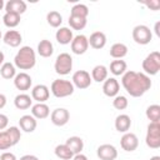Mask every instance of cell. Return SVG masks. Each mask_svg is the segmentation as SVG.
I'll use <instances>...</instances> for the list:
<instances>
[{
  "label": "cell",
  "instance_id": "obj_1",
  "mask_svg": "<svg viewBox=\"0 0 160 160\" xmlns=\"http://www.w3.org/2000/svg\"><path fill=\"white\" fill-rule=\"evenodd\" d=\"M121 84L126 92L132 98L142 96L151 88L150 76L144 72H138L132 70H126L121 78Z\"/></svg>",
  "mask_w": 160,
  "mask_h": 160
},
{
  "label": "cell",
  "instance_id": "obj_2",
  "mask_svg": "<svg viewBox=\"0 0 160 160\" xmlns=\"http://www.w3.org/2000/svg\"><path fill=\"white\" fill-rule=\"evenodd\" d=\"M36 64V54L31 46H21L14 58L15 68L20 70H30Z\"/></svg>",
  "mask_w": 160,
  "mask_h": 160
},
{
  "label": "cell",
  "instance_id": "obj_3",
  "mask_svg": "<svg viewBox=\"0 0 160 160\" xmlns=\"http://www.w3.org/2000/svg\"><path fill=\"white\" fill-rule=\"evenodd\" d=\"M50 90L55 98H68L74 94V85L71 81L65 79H56L51 82Z\"/></svg>",
  "mask_w": 160,
  "mask_h": 160
},
{
  "label": "cell",
  "instance_id": "obj_4",
  "mask_svg": "<svg viewBox=\"0 0 160 160\" xmlns=\"http://www.w3.org/2000/svg\"><path fill=\"white\" fill-rule=\"evenodd\" d=\"M142 70L144 74L149 75H156L160 70V52L159 51H152L150 52L144 60H142Z\"/></svg>",
  "mask_w": 160,
  "mask_h": 160
},
{
  "label": "cell",
  "instance_id": "obj_5",
  "mask_svg": "<svg viewBox=\"0 0 160 160\" xmlns=\"http://www.w3.org/2000/svg\"><path fill=\"white\" fill-rule=\"evenodd\" d=\"M55 72L59 75H68L70 74L72 69V58L68 52H61L56 56L55 64H54Z\"/></svg>",
  "mask_w": 160,
  "mask_h": 160
},
{
  "label": "cell",
  "instance_id": "obj_6",
  "mask_svg": "<svg viewBox=\"0 0 160 160\" xmlns=\"http://www.w3.org/2000/svg\"><path fill=\"white\" fill-rule=\"evenodd\" d=\"M145 142L150 149L160 148V124L159 122H150L148 125Z\"/></svg>",
  "mask_w": 160,
  "mask_h": 160
},
{
  "label": "cell",
  "instance_id": "obj_7",
  "mask_svg": "<svg viewBox=\"0 0 160 160\" xmlns=\"http://www.w3.org/2000/svg\"><path fill=\"white\" fill-rule=\"evenodd\" d=\"M152 32L149 26L146 25H136L132 29V40L139 45H146L151 41Z\"/></svg>",
  "mask_w": 160,
  "mask_h": 160
},
{
  "label": "cell",
  "instance_id": "obj_8",
  "mask_svg": "<svg viewBox=\"0 0 160 160\" xmlns=\"http://www.w3.org/2000/svg\"><path fill=\"white\" fill-rule=\"evenodd\" d=\"M72 85L74 88H78L80 90H84V89H88L90 85H91V76L90 74L86 71V70H78L72 74Z\"/></svg>",
  "mask_w": 160,
  "mask_h": 160
},
{
  "label": "cell",
  "instance_id": "obj_9",
  "mask_svg": "<svg viewBox=\"0 0 160 160\" xmlns=\"http://www.w3.org/2000/svg\"><path fill=\"white\" fill-rule=\"evenodd\" d=\"M50 120L56 126H64L70 120V112L65 108H58L50 114Z\"/></svg>",
  "mask_w": 160,
  "mask_h": 160
},
{
  "label": "cell",
  "instance_id": "obj_10",
  "mask_svg": "<svg viewBox=\"0 0 160 160\" xmlns=\"http://www.w3.org/2000/svg\"><path fill=\"white\" fill-rule=\"evenodd\" d=\"M89 49V41L88 38L82 34H79L76 36H74L72 41H71V51L76 55H82L86 52V50Z\"/></svg>",
  "mask_w": 160,
  "mask_h": 160
},
{
  "label": "cell",
  "instance_id": "obj_11",
  "mask_svg": "<svg viewBox=\"0 0 160 160\" xmlns=\"http://www.w3.org/2000/svg\"><path fill=\"white\" fill-rule=\"evenodd\" d=\"M96 155L100 160H115L118 158V150L111 144H102L98 146Z\"/></svg>",
  "mask_w": 160,
  "mask_h": 160
},
{
  "label": "cell",
  "instance_id": "obj_12",
  "mask_svg": "<svg viewBox=\"0 0 160 160\" xmlns=\"http://www.w3.org/2000/svg\"><path fill=\"white\" fill-rule=\"evenodd\" d=\"M120 145H121L122 150H125L128 152H131V151L138 149L139 139L134 132H125L120 139Z\"/></svg>",
  "mask_w": 160,
  "mask_h": 160
},
{
  "label": "cell",
  "instance_id": "obj_13",
  "mask_svg": "<svg viewBox=\"0 0 160 160\" xmlns=\"http://www.w3.org/2000/svg\"><path fill=\"white\" fill-rule=\"evenodd\" d=\"M50 96V90L44 84H38L31 90V99L38 102H45Z\"/></svg>",
  "mask_w": 160,
  "mask_h": 160
},
{
  "label": "cell",
  "instance_id": "obj_14",
  "mask_svg": "<svg viewBox=\"0 0 160 160\" xmlns=\"http://www.w3.org/2000/svg\"><path fill=\"white\" fill-rule=\"evenodd\" d=\"M31 84H32V79L29 74L26 72H19L15 75L14 78V85L18 90L20 91H26L31 88Z\"/></svg>",
  "mask_w": 160,
  "mask_h": 160
},
{
  "label": "cell",
  "instance_id": "obj_15",
  "mask_svg": "<svg viewBox=\"0 0 160 160\" xmlns=\"http://www.w3.org/2000/svg\"><path fill=\"white\" fill-rule=\"evenodd\" d=\"M120 84L115 78H108L102 84V92L109 98H115L119 94Z\"/></svg>",
  "mask_w": 160,
  "mask_h": 160
},
{
  "label": "cell",
  "instance_id": "obj_16",
  "mask_svg": "<svg viewBox=\"0 0 160 160\" xmlns=\"http://www.w3.org/2000/svg\"><path fill=\"white\" fill-rule=\"evenodd\" d=\"M26 2L24 0H9L5 2V12H14L21 15L26 11Z\"/></svg>",
  "mask_w": 160,
  "mask_h": 160
},
{
  "label": "cell",
  "instance_id": "obj_17",
  "mask_svg": "<svg viewBox=\"0 0 160 160\" xmlns=\"http://www.w3.org/2000/svg\"><path fill=\"white\" fill-rule=\"evenodd\" d=\"M2 40L6 45H9L11 48H18L22 41V36L18 30H8L4 34Z\"/></svg>",
  "mask_w": 160,
  "mask_h": 160
},
{
  "label": "cell",
  "instance_id": "obj_18",
  "mask_svg": "<svg viewBox=\"0 0 160 160\" xmlns=\"http://www.w3.org/2000/svg\"><path fill=\"white\" fill-rule=\"evenodd\" d=\"M55 39L59 44L61 45H68V44H71L72 39H74V35H72V30H70L69 28L66 26H62V28H59L56 30V34H55Z\"/></svg>",
  "mask_w": 160,
  "mask_h": 160
},
{
  "label": "cell",
  "instance_id": "obj_19",
  "mask_svg": "<svg viewBox=\"0 0 160 160\" xmlns=\"http://www.w3.org/2000/svg\"><path fill=\"white\" fill-rule=\"evenodd\" d=\"M88 41H89V45L92 49L100 50V49H102L106 45V35L102 31H95V32H92L90 35Z\"/></svg>",
  "mask_w": 160,
  "mask_h": 160
},
{
  "label": "cell",
  "instance_id": "obj_20",
  "mask_svg": "<svg viewBox=\"0 0 160 160\" xmlns=\"http://www.w3.org/2000/svg\"><path fill=\"white\" fill-rule=\"evenodd\" d=\"M19 126L25 132H32V131H35L38 122L32 115H22L19 119Z\"/></svg>",
  "mask_w": 160,
  "mask_h": 160
},
{
  "label": "cell",
  "instance_id": "obj_21",
  "mask_svg": "<svg viewBox=\"0 0 160 160\" xmlns=\"http://www.w3.org/2000/svg\"><path fill=\"white\" fill-rule=\"evenodd\" d=\"M115 129H116V131H119V132H128L129 130H130V126H131V119H130V116L129 115H126V114H120V115H118L116 116V119H115Z\"/></svg>",
  "mask_w": 160,
  "mask_h": 160
},
{
  "label": "cell",
  "instance_id": "obj_22",
  "mask_svg": "<svg viewBox=\"0 0 160 160\" xmlns=\"http://www.w3.org/2000/svg\"><path fill=\"white\" fill-rule=\"evenodd\" d=\"M31 115L35 119H46L50 115V109L45 102H36L31 106Z\"/></svg>",
  "mask_w": 160,
  "mask_h": 160
},
{
  "label": "cell",
  "instance_id": "obj_23",
  "mask_svg": "<svg viewBox=\"0 0 160 160\" xmlns=\"http://www.w3.org/2000/svg\"><path fill=\"white\" fill-rule=\"evenodd\" d=\"M65 145L70 149V151H71L74 155L80 154V152L82 151V149H84V141H82V139H81L80 136H70V138L66 140Z\"/></svg>",
  "mask_w": 160,
  "mask_h": 160
},
{
  "label": "cell",
  "instance_id": "obj_24",
  "mask_svg": "<svg viewBox=\"0 0 160 160\" xmlns=\"http://www.w3.org/2000/svg\"><path fill=\"white\" fill-rule=\"evenodd\" d=\"M31 104H32L31 96L28 95V94H24V92L16 95L15 99H14V105L19 110H26V109H29L31 106Z\"/></svg>",
  "mask_w": 160,
  "mask_h": 160
},
{
  "label": "cell",
  "instance_id": "obj_25",
  "mask_svg": "<svg viewBox=\"0 0 160 160\" xmlns=\"http://www.w3.org/2000/svg\"><path fill=\"white\" fill-rule=\"evenodd\" d=\"M38 54L42 58H50L52 54H54V45L50 40H41L39 44H38Z\"/></svg>",
  "mask_w": 160,
  "mask_h": 160
},
{
  "label": "cell",
  "instance_id": "obj_26",
  "mask_svg": "<svg viewBox=\"0 0 160 160\" xmlns=\"http://www.w3.org/2000/svg\"><path fill=\"white\" fill-rule=\"evenodd\" d=\"M108 79V68L105 65H96L91 70V80L96 82H104Z\"/></svg>",
  "mask_w": 160,
  "mask_h": 160
},
{
  "label": "cell",
  "instance_id": "obj_27",
  "mask_svg": "<svg viewBox=\"0 0 160 160\" xmlns=\"http://www.w3.org/2000/svg\"><path fill=\"white\" fill-rule=\"evenodd\" d=\"M126 69H128V65L121 59H115L110 62V72L115 76H120V75L122 76L126 72Z\"/></svg>",
  "mask_w": 160,
  "mask_h": 160
},
{
  "label": "cell",
  "instance_id": "obj_28",
  "mask_svg": "<svg viewBox=\"0 0 160 160\" xmlns=\"http://www.w3.org/2000/svg\"><path fill=\"white\" fill-rule=\"evenodd\" d=\"M128 54V46L122 42H115L110 48V56L114 59H122Z\"/></svg>",
  "mask_w": 160,
  "mask_h": 160
},
{
  "label": "cell",
  "instance_id": "obj_29",
  "mask_svg": "<svg viewBox=\"0 0 160 160\" xmlns=\"http://www.w3.org/2000/svg\"><path fill=\"white\" fill-rule=\"evenodd\" d=\"M0 75L5 79V80H10L14 79L16 75V68L14 64L11 62H4L0 66Z\"/></svg>",
  "mask_w": 160,
  "mask_h": 160
},
{
  "label": "cell",
  "instance_id": "obj_30",
  "mask_svg": "<svg viewBox=\"0 0 160 160\" xmlns=\"http://www.w3.org/2000/svg\"><path fill=\"white\" fill-rule=\"evenodd\" d=\"M2 22L6 28H16L20 24V15L14 14V12H5L2 16Z\"/></svg>",
  "mask_w": 160,
  "mask_h": 160
},
{
  "label": "cell",
  "instance_id": "obj_31",
  "mask_svg": "<svg viewBox=\"0 0 160 160\" xmlns=\"http://www.w3.org/2000/svg\"><path fill=\"white\" fill-rule=\"evenodd\" d=\"M145 115L150 120V122H159V120H160V105L152 104V105L148 106Z\"/></svg>",
  "mask_w": 160,
  "mask_h": 160
},
{
  "label": "cell",
  "instance_id": "obj_32",
  "mask_svg": "<svg viewBox=\"0 0 160 160\" xmlns=\"http://www.w3.org/2000/svg\"><path fill=\"white\" fill-rule=\"evenodd\" d=\"M46 21L48 24L51 26V28H59L62 22V16L60 12L52 10V11H49L48 15H46Z\"/></svg>",
  "mask_w": 160,
  "mask_h": 160
},
{
  "label": "cell",
  "instance_id": "obj_33",
  "mask_svg": "<svg viewBox=\"0 0 160 160\" xmlns=\"http://www.w3.org/2000/svg\"><path fill=\"white\" fill-rule=\"evenodd\" d=\"M55 155L62 160H71L74 156V154L70 151V149L65 144H60L55 148Z\"/></svg>",
  "mask_w": 160,
  "mask_h": 160
},
{
  "label": "cell",
  "instance_id": "obj_34",
  "mask_svg": "<svg viewBox=\"0 0 160 160\" xmlns=\"http://www.w3.org/2000/svg\"><path fill=\"white\" fill-rule=\"evenodd\" d=\"M70 15L86 19L88 15H89V8H88L85 4H76V5H74V6L71 8Z\"/></svg>",
  "mask_w": 160,
  "mask_h": 160
},
{
  "label": "cell",
  "instance_id": "obj_35",
  "mask_svg": "<svg viewBox=\"0 0 160 160\" xmlns=\"http://www.w3.org/2000/svg\"><path fill=\"white\" fill-rule=\"evenodd\" d=\"M86 22H88V20L84 19V18L72 16V15L69 16V25H70V28L74 29V30H82V29L86 26Z\"/></svg>",
  "mask_w": 160,
  "mask_h": 160
},
{
  "label": "cell",
  "instance_id": "obj_36",
  "mask_svg": "<svg viewBox=\"0 0 160 160\" xmlns=\"http://www.w3.org/2000/svg\"><path fill=\"white\" fill-rule=\"evenodd\" d=\"M11 146H14V145H12V141H11V138H10L8 130L0 131V150H8Z\"/></svg>",
  "mask_w": 160,
  "mask_h": 160
},
{
  "label": "cell",
  "instance_id": "obj_37",
  "mask_svg": "<svg viewBox=\"0 0 160 160\" xmlns=\"http://www.w3.org/2000/svg\"><path fill=\"white\" fill-rule=\"evenodd\" d=\"M129 105V100L124 95H116L112 100V106L116 110H125Z\"/></svg>",
  "mask_w": 160,
  "mask_h": 160
},
{
  "label": "cell",
  "instance_id": "obj_38",
  "mask_svg": "<svg viewBox=\"0 0 160 160\" xmlns=\"http://www.w3.org/2000/svg\"><path fill=\"white\" fill-rule=\"evenodd\" d=\"M10 138H11V141H12V145H16L19 141H20V138H21V132H20V129L18 126H10L9 129H6Z\"/></svg>",
  "mask_w": 160,
  "mask_h": 160
},
{
  "label": "cell",
  "instance_id": "obj_39",
  "mask_svg": "<svg viewBox=\"0 0 160 160\" xmlns=\"http://www.w3.org/2000/svg\"><path fill=\"white\" fill-rule=\"evenodd\" d=\"M144 5H146L148 8H150V10H152V11H156V10H159V8H160V1H159V0L145 1Z\"/></svg>",
  "mask_w": 160,
  "mask_h": 160
},
{
  "label": "cell",
  "instance_id": "obj_40",
  "mask_svg": "<svg viewBox=\"0 0 160 160\" xmlns=\"http://www.w3.org/2000/svg\"><path fill=\"white\" fill-rule=\"evenodd\" d=\"M9 125V118L5 114H0V131L5 130Z\"/></svg>",
  "mask_w": 160,
  "mask_h": 160
},
{
  "label": "cell",
  "instance_id": "obj_41",
  "mask_svg": "<svg viewBox=\"0 0 160 160\" xmlns=\"http://www.w3.org/2000/svg\"><path fill=\"white\" fill-rule=\"evenodd\" d=\"M0 160H18V159H16L15 154L9 152V151H5V152H2L0 155Z\"/></svg>",
  "mask_w": 160,
  "mask_h": 160
},
{
  "label": "cell",
  "instance_id": "obj_42",
  "mask_svg": "<svg viewBox=\"0 0 160 160\" xmlns=\"http://www.w3.org/2000/svg\"><path fill=\"white\" fill-rule=\"evenodd\" d=\"M19 160H39V158H38V156H35V155H30V154H26V155L21 156Z\"/></svg>",
  "mask_w": 160,
  "mask_h": 160
},
{
  "label": "cell",
  "instance_id": "obj_43",
  "mask_svg": "<svg viewBox=\"0 0 160 160\" xmlns=\"http://www.w3.org/2000/svg\"><path fill=\"white\" fill-rule=\"evenodd\" d=\"M6 96L4 95V94H1L0 92V110L2 109V108H5V105H6Z\"/></svg>",
  "mask_w": 160,
  "mask_h": 160
},
{
  "label": "cell",
  "instance_id": "obj_44",
  "mask_svg": "<svg viewBox=\"0 0 160 160\" xmlns=\"http://www.w3.org/2000/svg\"><path fill=\"white\" fill-rule=\"evenodd\" d=\"M72 160H88V158H86V155H84V154H76V155H74L72 156Z\"/></svg>",
  "mask_w": 160,
  "mask_h": 160
},
{
  "label": "cell",
  "instance_id": "obj_45",
  "mask_svg": "<svg viewBox=\"0 0 160 160\" xmlns=\"http://www.w3.org/2000/svg\"><path fill=\"white\" fill-rule=\"evenodd\" d=\"M159 26H160V21H158V22L155 24V34H156L158 36H160V30H159Z\"/></svg>",
  "mask_w": 160,
  "mask_h": 160
},
{
  "label": "cell",
  "instance_id": "obj_46",
  "mask_svg": "<svg viewBox=\"0 0 160 160\" xmlns=\"http://www.w3.org/2000/svg\"><path fill=\"white\" fill-rule=\"evenodd\" d=\"M4 60H5V55H4L2 51H0V66L4 64Z\"/></svg>",
  "mask_w": 160,
  "mask_h": 160
},
{
  "label": "cell",
  "instance_id": "obj_47",
  "mask_svg": "<svg viewBox=\"0 0 160 160\" xmlns=\"http://www.w3.org/2000/svg\"><path fill=\"white\" fill-rule=\"evenodd\" d=\"M5 8V2H4V0H0V10H2Z\"/></svg>",
  "mask_w": 160,
  "mask_h": 160
},
{
  "label": "cell",
  "instance_id": "obj_48",
  "mask_svg": "<svg viewBox=\"0 0 160 160\" xmlns=\"http://www.w3.org/2000/svg\"><path fill=\"white\" fill-rule=\"evenodd\" d=\"M150 160H160V156H158V155L151 156V158H150Z\"/></svg>",
  "mask_w": 160,
  "mask_h": 160
},
{
  "label": "cell",
  "instance_id": "obj_49",
  "mask_svg": "<svg viewBox=\"0 0 160 160\" xmlns=\"http://www.w3.org/2000/svg\"><path fill=\"white\" fill-rule=\"evenodd\" d=\"M1 38H2V34H1V30H0V40H1Z\"/></svg>",
  "mask_w": 160,
  "mask_h": 160
}]
</instances>
